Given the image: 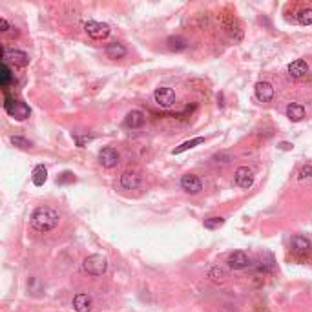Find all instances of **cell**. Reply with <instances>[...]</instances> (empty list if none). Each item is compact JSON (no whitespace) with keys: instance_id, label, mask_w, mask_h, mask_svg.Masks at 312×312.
Listing matches in <instances>:
<instances>
[{"instance_id":"ac0fdd59","label":"cell","mask_w":312,"mask_h":312,"mask_svg":"<svg viewBox=\"0 0 312 312\" xmlns=\"http://www.w3.org/2000/svg\"><path fill=\"white\" fill-rule=\"evenodd\" d=\"M287 117L292 122H299L305 117V108L301 104H297V102H290L287 106Z\"/></svg>"},{"instance_id":"8fae6325","label":"cell","mask_w":312,"mask_h":312,"mask_svg":"<svg viewBox=\"0 0 312 312\" xmlns=\"http://www.w3.org/2000/svg\"><path fill=\"white\" fill-rule=\"evenodd\" d=\"M228 267L234 268V270H243V268H248L250 267V257H248L243 250L232 252L230 256H228Z\"/></svg>"},{"instance_id":"5bb4252c","label":"cell","mask_w":312,"mask_h":312,"mask_svg":"<svg viewBox=\"0 0 312 312\" xmlns=\"http://www.w3.org/2000/svg\"><path fill=\"white\" fill-rule=\"evenodd\" d=\"M290 247H292V252H294V254L303 256V254L310 252L312 245L305 236H294L292 237V241H290Z\"/></svg>"},{"instance_id":"7402d4cb","label":"cell","mask_w":312,"mask_h":312,"mask_svg":"<svg viewBox=\"0 0 312 312\" xmlns=\"http://www.w3.org/2000/svg\"><path fill=\"white\" fill-rule=\"evenodd\" d=\"M0 86H2V90L8 91V86H10V82L13 81V73H11L10 66H8V62H2V66H0Z\"/></svg>"},{"instance_id":"f1b7e54d","label":"cell","mask_w":312,"mask_h":312,"mask_svg":"<svg viewBox=\"0 0 312 312\" xmlns=\"http://www.w3.org/2000/svg\"><path fill=\"white\" fill-rule=\"evenodd\" d=\"M312 177V165H305V167L299 170V176H297V179L299 181H303V179H310Z\"/></svg>"},{"instance_id":"8992f818","label":"cell","mask_w":312,"mask_h":312,"mask_svg":"<svg viewBox=\"0 0 312 312\" xmlns=\"http://www.w3.org/2000/svg\"><path fill=\"white\" fill-rule=\"evenodd\" d=\"M119 183H121V187L124 188V190H135V188L141 187L142 183V176L139 170H126L122 172L121 179H119Z\"/></svg>"},{"instance_id":"30bf717a","label":"cell","mask_w":312,"mask_h":312,"mask_svg":"<svg viewBox=\"0 0 312 312\" xmlns=\"http://www.w3.org/2000/svg\"><path fill=\"white\" fill-rule=\"evenodd\" d=\"M153 99L161 108H170L174 102H176V91L172 88H157L153 91Z\"/></svg>"},{"instance_id":"f546056e","label":"cell","mask_w":312,"mask_h":312,"mask_svg":"<svg viewBox=\"0 0 312 312\" xmlns=\"http://www.w3.org/2000/svg\"><path fill=\"white\" fill-rule=\"evenodd\" d=\"M10 30H11L10 22H8L4 17H2V19H0V31H4V33H6V31H10Z\"/></svg>"},{"instance_id":"5b68a950","label":"cell","mask_w":312,"mask_h":312,"mask_svg":"<svg viewBox=\"0 0 312 312\" xmlns=\"http://www.w3.org/2000/svg\"><path fill=\"white\" fill-rule=\"evenodd\" d=\"M84 30H86V33H88V37H91L93 41H102V39H106V37L111 33L110 26L104 24V22H97V21H88L84 26Z\"/></svg>"},{"instance_id":"d6986e66","label":"cell","mask_w":312,"mask_h":312,"mask_svg":"<svg viewBox=\"0 0 312 312\" xmlns=\"http://www.w3.org/2000/svg\"><path fill=\"white\" fill-rule=\"evenodd\" d=\"M31 181L35 187H42L46 181H48V170L44 168V165H37L31 172Z\"/></svg>"},{"instance_id":"4dcf8cb0","label":"cell","mask_w":312,"mask_h":312,"mask_svg":"<svg viewBox=\"0 0 312 312\" xmlns=\"http://www.w3.org/2000/svg\"><path fill=\"white\" fill-rule=\"evenodd\" d=\"M281 148H283V150H290L292 144H288V142H281Z\"/></svg>"},{"instance_id":"44dd1931","label":"cell","mask_w":312,"mask_h":312,"mask_svg":"<svg viewBox=\"0 0 312 312\" xmlns=\"http://www.w3.org/2000/svg\"><path fill=\"white\" fill-rule=\"evenodd\" d=\"M208 277H210L214 283H225V281H227L228 274H227V270H225L223 267L216 265V267H212L210 270H208Z\"/></svg>"},{"instance_id":"e0dca14e","label":"cell","mask_w":312,"mask_h":312,"mask_svg":"<svg viewBox=\"0 0 312 312\" xmlns=\"http://www.w3.org/2000/svg\"><path fill=\"white\" fill-rule=\"evenodd\" d=\"M104 51H106V57H108V59H113V61L122 59V57L126 55V48L121 42H111V44L106 46Z\"/></svg>"},{"instance_id":"83f0119b","label":"cell","mask_w":312,"mask_h":312,"mask_svg":"<svg viewBox=\"0 0 312 312\" xmlns=\"http://www.w3.org/2000/svg\"><path fill=\"white\" fill-rule=\"evenodd\" d=\"M93 137L90 135H79V133H73V141H75V144L79 146V148H82V146L86 144V142H90Z\"/></svg>"},{"instance_id":"ffe728a7","label":"cell","mask_w":312,"mask_h":312,"mask_svg":"<svg viewBox=\"0 0 312 312\" xmlns=\"http://www.w3.org/2000/svg\"><path fill=\"white\" fill-rule=\"evenodd\" d=\"M203 142H205V137H194V139H190V141H185L183 144H179L177 148H174L172 153H174V155H179V153H183V151L192 150V148H196V146L203 144Z\"/></svg>"},{"instance_id":"484cf974","label":"cell","mask_w":312,"mask_h":312,"mask_svg":"<svg viewBox=\"0 0 312 312\" xmlns=\"http://www.w3.org/2000/svg\"><path fill=\"white\" fill-rule=\"evenodd\" d=\"M11 142H13L17 148H22V150H30V148H33V142L28 141V139H24V137H21V135H13L11 137Z\"/></svg>"},{"instance_id":"603a6c76","label":"cell","mask_w":312,"mask_h":312,"mask_svg":"<svg viewBox=\"0 0 312 312\" xmlns=\"http://www.w3.org/2000/svg\"><path fill=\"white\" fill-rule=\"evenodd\" d=\"M168 48H170L172 51H183L188 48V42L183 39V37H168L167 41Z\"/></svg>"},{"instance_id":"52a82bcc","label":"cell","mask_w":312,"mask_h":312,"mask_svg":"<svg viewBox=\"0 0 312 312\" xmlns=\"http://www.w3.org/2000/svg\"><path fill=\"white\" fill-rule=\"evenodd\" d=\"M99 163H101L104 168H115L119 163H121V155H119V151L115 148H111V146H106L99 151Z\"/></svg>"},{"instance_id":"277c9868","label":"cell","mask_w":312,"mask_h":312,"mask_svg":"<svg viewBox=\"0 0 312 312\" xmlns=\"http://www.w3.org/2000/svg\"><path fill=\"white\" fill-rule=\"evenodd\" d=\"M2 62H13L19 68H26L30 64V55L22 50H8V48H2Z\"/></svg>"},{"instance_id":"cb8c5ba5","label":"cell","mask_w":312,"mask_h":312,"mask_svg":"<svg viewBox=\"0 0 312 312\" xmlns=\"http://www.w3.org/2000/svg\"><path fill=\"white\" fill-rule=\"evenodd\" d=\"M223 225H225V219H223V217H208V219H205V223H203V227L207 228V230H217V228H221Z\"/></svg>"},{"instance_id":"7c38bea8","label":"cell","mask_w":312,"mask_h":312,"mask_svg":"<svg viewBox=\"0 0 312 312\" xmlns=\"http://www.w3.org/2000/svg\"><path fill=\"white\" fill-rule=\"evenodd\" d=\"M254 91H256V97L259 102H270L274 99V88H272L270 82H265V81L257 82Z\"/></svg>"},{"instance_id":"4fadbf2b","label":"cell","mask_w":312,"mask_h":312,"mask_svg":"<svg viewBox=\"0 0 312 312\" xmlns=\"http://www.w3.org/2000/svg\"><path fill=\"white\" fill-rule=\"evenodd\" d=\"M146 117L141 110H131L128 115L124 117V126L126 128H130V130H137V128H141L144 124Z\"/></svg>"},{"instance_id":"ba28073f","label":"cell","mask_w":312,"mask_h":312,"mask_svg":"<svg viewBox=\"0 0 312 312\" xmlns=\"http://www.w3.org/2000/svg\"><path fill=\"white\" fill-rule=\"evenodd\" d=\"M181 188L190 196H196L203 190V183L196 174H185L181 177Z\"/></svg>"},{"instance_id":"9c48e42d","label":"cell","mask_w":312,"mask_h":312,"mask_svg":"<svg viewBox=\"0 0 312 312\" xmlns=\"http://www.w3.org/2000/svg\"><path fill=\"white\" fill-rule=\"evenodd\" d=\"M234 181L239 188L243 190H248V188L254 185V172L248 167H239L236 170V176H234Z\"/></svg>"},{"instance_id":"7a4b0ae2","label":"cell","mask_w":312,"mask_h":312,"mask_svg":"<svg viewBox=\"0 0 312 312\" xmlns=\"http://www.w3.org/2000/svg\"><path fill=\"white\" fill-rule=\"evenodd\" d=\"M4 110L17 121H26L31 115L30 106L26 102L19 101V99H15V97H10L8 93H4Z\"/></svg>"},{"instance_id":"9a60e30c","label":"cell","mask_w":312,"mask_h":312,"mask_svg":"<svg viewBox=\"0 0 312 312\" xmlns=\"http://www.w3.org/2000/svg\"><path fill=\"white\" fill-rule=\"evenodd\" d=\"M91 307H93V301H91V297L88 294H84V292L75 294V297H73V308H75V312H90Z\"/></svg>"},{"instance_id":"4316f807","label":"cell","mask_w":312,"mask_h":312,"mask_svg":"<svg viewBox=\"0 0 312 312\" xmlns=\"http://www.w3.org/2000/svg\"><path fill=\"white\" fill-rule=\"evenodd\" d=\"M73 181H75V176L71 172H64V174H61V176L57 177L59 185H66V183H73Z\"/></svg>"},{"instance_id":"d4e9b609","label":"cell","mask_w":312,"mask_h":312,"mask_svg":"<svg viewBox=\"0 0 312 312\" xmlns=\"http://www.w3.org/2000/svg\"><path fill=\"white\" fill-rule=\"evenodd\" d=\"M297 22L301 26H310L312 24V10H301V11H297V15H296Z\"/></svg>"},{"instance_id":"2e32d148","label":"cell","mask_w":312,"mask_h":312,"mask_svg":"<svg viewBox=\"0 0 312 312\" xmlns=\"http://www.w3.org/2000/svg\"><path fill=\"white\" fill-rule=\"evenodd\" d=\"M288 75L294 77V79H301L308 73V64L303 59H297V61H292L288 64Z\"/></svg>"},{"instance_id":"6da1fadb","label":"cell","mask_w":312,"mask_h":312,"mask_svg":"<svg viewBox=\"0 0 312 312\" xmlns=\"http://www.w3.org/2000/svg\"><path fill=\"white\" fill-rule=\"evenodd\" d=\"M59 221H61L59 212L51 207H39L31 216V227L37 232H42V234L53 230L59 225Z\"/></svg>"},{"instance_id":"3957f363","label":"cell","mask_w":312,"mask_h":312,"mask_svg":"<svg viewBox=\"0 0 312 312\" xmlns=\"http://www.w3.org/2000/svg\"><path fill=\"white\" fill-rule=\"evenodd\" d=\"M82 270L88 274V276H102L106 270H108V259L101 254H91L84 259L82 263Z\"/></svg>"}]
</instances>
